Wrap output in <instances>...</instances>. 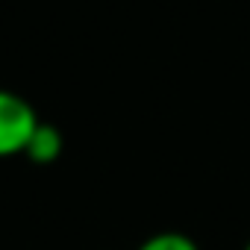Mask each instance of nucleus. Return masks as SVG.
I'll use <instances>...</instances> for the list:
<instances>
[{
	"mask_svg": "<svg viewBox=\"0 0 250 250\" xmlns=\"http://www.w3.org/2000/svg\"><path fill=\"white\" fill-rule=\"evenodd\" d=\"M136 250H200V247H197V241L191 235L165 229V232H156V235L145 238Z\"/></svg>",
	"mask_w": 250,
	"mask_h": 250,
	"instance_id": "3",
	"label": "nucleus"
},
{
	"mask_svg": "<svg viewBox=\"0 0 250 250\" xmlns=\"http://www.w3.org/2000/svg\"><path fill=\"white\" fill-rule=\"evenodd\" d=\"M42 118L36 115L33 103L15 91L0 88V159L21 156L36 133Z\"/></svg>",
	"mask_w": 250,
	"mask_h": 250,
	"instance_id": "1",
	"label": "nucleus"
},
{
	"mask_svg": "<svg viewBox=\"0 0 250 250\" xmlns=\"http://www.w3.org/2000/svg\"><path fill=\"white\" fill-rule=\"evenodd\" d=\"M244 250H250V241H247V247H244Z\"/></svg>",
	"mask_w": 250,
	"mask_h": 250,
	"instance_id": "4",
	"label": "nucleus"
},
{
	"mask_svg": "<svg viewBox=\"0 0 250 250\" xmlns=\"http://www.w3.org/2000/svg\"><path fill=\"white\" fill-rule=\"evenodd\" d=\"M59 153H62V133L53 124L42 121L33 133V139H30V145H27V150H24V156L36 165H50L59 159Z\"/></svg>",
	"mask_w": 250,
	"mask_h": 250,
	"instance_id": "2",
	"label": "nucleus"
}]
</instances>
